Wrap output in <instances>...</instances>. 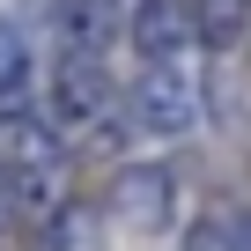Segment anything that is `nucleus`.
<instances>
[{"mask_svg":"<svg viewBox=\"0 0 251 251\" xmlns=\"http://www.w3.org/2000/svg\"><path fill=\"white\" fill-rule=\"evenodd\" d=\"M30 251H103V214L81 207V200H59L45 222H37V244Z\"/></svg>","mask_w":251,"mask_h":251,"instance_id":"nucleus-6","label":"nucleus"},{"mask_svg":"<svg viewBox=\"0 0 251 251\" xmlns=\"http://www.w3.org/2000/svg\"><path fill=\"white\" fill-rule=\"evenodd\" d=\"M103 207H111L118 229L163 236V229H177V170H170V163H118Z\"/></svg>","mask_w":251,"mask_h":251,"instance_id":"nucleus-3","label":"nucleus"},{"mask_svg":"<svg viewBox=\"0 0 251 251\" xmlns=\"http://www.w3.org/2000/svg\"><path fill=\"white\" fill-rule=\"evenodd\" d=\"M126 37H133V52H141V59L200 52V0H133Z\"/></svg>","mask_w":251,"mask_h":251,"instance_id":"nucleus-4","label":"nucleus"},{"mask_svg":"<svg viewBox=\"0 0 251 251\" xmlns=\"http://www.w3.org/2000/svg\"><path fill=\"white\" fill-rule=\"evenodd\" d=\"M126 111L141 118V133L155 141H185L207 126V81L192 67V52L177 59H141V74L126 81Z\"/></svg>","mask_w":251,"mask_h":251,"instance_id":"nucleus-1","label":"nucleus"},{"mask_svg":"<svg viewBox=\"0 0 251 251\" xmlns=\"http://www.w3.org/2000/svg\"><path fill=\"white\" fill-rule=\"evenodd\" d=\"M37 96V59H30V37L15 23H0V111H15Z\"/></svg>","mask_w":251,"mask_h":251,"instance_id":"nucleus-7","label":"nucleus"},{"mask_svg":"<svg viewBox=\"0 0 251 251\" xmlns=\"http://www.w3.org/2000/svg\"><path fill=\"white\" fill-rule=\"evenodd\" d=\"M251 37V0H200V45H244Z\"/></svg>","mask_w":251,"mask_h":251,"instance_id":"nucleus-8","label":"nucleus"},{"mask_svg":"<svg viewBox=\"0 0 251 251\" xmlns=\"http://www.w3.org/2000/svg\"><path fill=\"white\" fill-rule=\"evenodd\" d=\"M236 236H244V214H236V207H207V214L185 229L177 251H236Z\"/></svg>","mask_w":251,"mask_h":251,"instance_id":"nucleus-9","label":"nucleus"},{"mask_svg":"<svg viewBox=\"0 0 251 251\" xmlns=\"http://www.w3.org/2000/svg\"><path fill=\"white\" fill-rule=\"evenodd\" d=\"M118 103V89H111V67L103 59H89V52H52V67H45V111H52V126L67 141H81L89 126L103 118Z\"/></svg>","mask_w":251,"mask_h":251,"instance_id":"nucleus-2","label":"nucleus"},{"mask_svg":"<svg viewBox=\"0 0 251 251\" xmlns=\"http://www.w3.org/2000/svg\"><path fill=\"white\" fill-rule=\"evenodd\" d=\"M52 23H59V45L67 52H89V59H111V45L126 37L118 0H59Z\"/></svg>","mask_w":251,"mask_h":251,"instance_id":"nucleus-5","label":"nucleus"},{"mask_svg":"<svg viewBox=\"0 0 251 251\" xmlns=\"http://www.w3.org/2000/svg\"><path fill=\"white\" fill-rule=\"evenodd\" d=\"M236 251H251V214H244V236H236Z\"/></svg>","mask_w":251,"mask_h":251,"instance_id":"nucleus-10","label":"nucleus"}]
</instances>
